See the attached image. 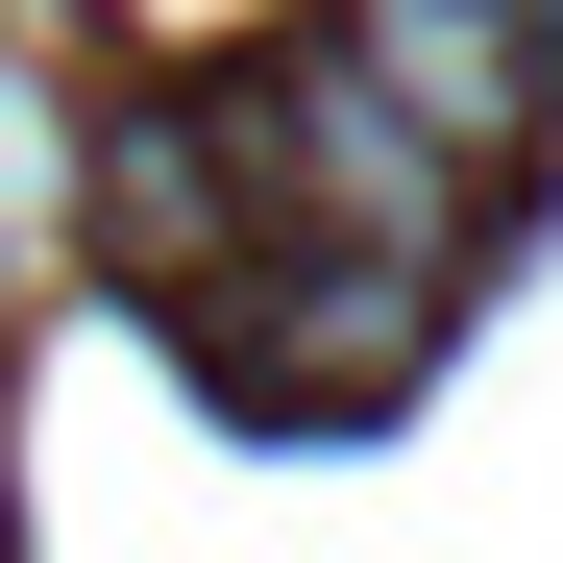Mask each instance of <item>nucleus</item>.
I'll use <instances>...</instances> for the list:
<instances>
[{
    "label": "nucleus",
    "instance_id": "1",
    "mask_svg": "<svg viewBox=\"0 0 563 563\" xmlns=\"http://www.w3.org/2000/svg\"><path fill=\"white\" fill-rule=\"evenodd\" d=\"M221 147H245V197H269V221H319V245H393V269H441V295H465V245H490V172H465V147H417V123L367 99L343 49H319V25L269 49L245 99H221Z\"/></svg>",
    "mask_w": 563,
    "mask_h": 563
},
{
    "label": "nucleus",
    "instance_id": "2",
    "mask_svg": "<svg viewBox=\"0 0 563 563\" xmlns=\"http://www.w3.org/2000/svg\"><path fill=\"white\" fill-rule=\"evenodd\" d=\"M197 343L245 367L269 417H393L417 367H441V269H393V245H319V221H269L221 295H197Z\"/></svg>",
    "mask_w": 563,
    "mask_h": 563
},
{
    "label": "nucleus",
    "instance_id": "3",
    "mask_svg": "<svg viewBox=\"0 0 563 563\" xmlns=\"http://www.w3.org/2000/svg\"><path fill=\"white\" fill-rule=\"evenodd\" d=\"M319 49H343L417 147H465V172H539V147H563V49L515 25V0H319Z\"/></svg>",
    "mask_w": 563,
    "mask_h": 563
},
{
    "label": "nucleus",
    "instance_id": "4",
    "mask_svg": "<svg viewBox=\"0 0 563 563\" xmlns=\"http://www.w3.org/2000/svg\"><path fill=\"white\" fill-rule=\"evenodd\" d=\"M74 197H99V245H123V295H172V319H197L221 269L269 245V197H245V147H221V99H123Z\"/></svg>",
    "mask_w": 563,
    "mask_h": 563
},
{
    "label": "nucleus",
    "instance_id": "5",
    "mask_svg": "<svg viewBox=\"0 0 563 563\" xmlns=\"http://www.w3.org/2000/svg\"><path fill=\"white\" fill-rule=\"evenodd\" d=\"M49 197H74V123H49V74L0 49V221H49Z\"/></svg>",
    "mask_w": 563,
    "mask_h": 563
},
{
    "label": "nucleus",
    "instance_id": "6",
    "mask_svg": "<svg viewBox=\"0 0 563 563\" xmlns=\"http://www.w3.org/2000/svg\"><path fill=\"white\" fill-rule=\"evenodd\" d=\"M515 25H539V49H563V0H515Z\"/></svg>",
    "mask_w": 563,
    "mask_h": 563
}]
</instances>
